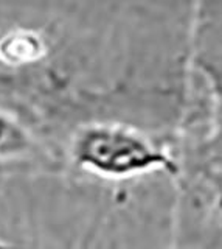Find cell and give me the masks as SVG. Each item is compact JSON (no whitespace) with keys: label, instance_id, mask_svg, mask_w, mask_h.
I'll list each match as a JSON object with an SVG mask.
<instances>
[{"label":"cell","instance_id":"1","mask_svg":"<svg viewBox=\"0 0 222 249\" xmlns=\"http://www.w3.org/2000/svg\"><path fill=\"white\" fill-rule=\"evenodd\" d=\"M70 158L81 170L107 179L177 171L171 153L157 139L134 124L111 119L81 123L70 140Z\"/></svg>","mask_w":222,"mask_h":249},{"label":"cell","instance_id":"2","mask_svg":"<svg viewBox=\"0 0 222 249\" xmlns=\"http://www.w3.org/2000/svg\"><path fill=\"white\" fill-rule=\"evenodd\" d=\"M187 64L210 100L204 150L210 158H222V0H194Z\"/></svg>","mask_w":222,"mask_h":249},{"label":"cell","instance_id":"3","mask_svg":"<svg viewBox=\"0 0 222 249\" xmlns=\"http://www.w3.org/2000/svg\"><path fill=\"white\" fill-rule=\"evenodd\" d=\"M34 150V139L24 123L0 109V159H14Z\"/></svg>","mask_w":222,"mask_h":249},{"label":"cell","instance_id":"4","mask_svg":"<svg viewBox=\"0 0 222 249\" xmlns=\"http://www.w3.org/2000/svg\"><path fill=\"white\" fill-rule=\"evenodd\" d=\"M0 249H16L13 245H10V243H6V241H2L0 240Z\"/></svg>","mask_w":222,"mask_h":249}]
</instances>
